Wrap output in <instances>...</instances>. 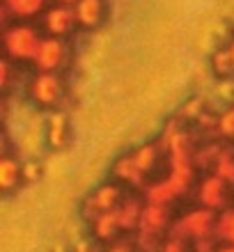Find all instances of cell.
<instances>
[{"label":"cell","mask_w":234,"mask_h":252,"mask_svg":"<svg viewBox=\"0 0 234 252\" xmlns=\"http://www.w3.org/2000/svg\"><path fill=\"white\" fill-rule=\"evenodd\" d=\"M44 30L34 28L28 21H14L5 28V37H2V46H5V58L12 60L14 64H33L34 55L39 51L41 41H44Z\"/></svg>","instance_id":"1"},{"label":"cell","mask_w":234,"mask_h":252,"mask_svg":"<svg viewBox=\"0 0 234 252\" xmlns=\"http://www.w3.org/2000/svg\"><path fill=\"white\" fill-rule=\"evenodd\" d=\"M67 94V83L60 73L34 71V76L28 80V96L34 106L46 108V110H58Z\"/></svg>","instance_id":"2"},{"label":"cell","mask_w":234,"mask_h":252,"mask_svg":"<svg viewBox=\"0 0 234 252\" xmlns=\"http://www.w3.org/2000/svg\"><path fill=\"white\" fill-rule=\"evenodd\" d=\"M78 28V19H76L74 7L67 5H51L41 16V30L46 37H55V39H67L69 34Z\"/></svg>","instance_id":"3"},{"label":"cell","mask_w":234,"mask_h":252,"mask_svg":"<svg viewBox=\"0 0 234 252\" xmlns=\"http://www.w3.org/2000/svg\"><path fill=\"white\" fill-rule=\"evenodd\" d=\"M69 58V48L65 39H55V37H44L39 51L34 55L33 66L34 71H46V73H60Z\"/></svg>","instance_id":"4"},{"label":"cell","mask_w":234,"mask_h":252,"mask_svg":"<svg viewBox=\"0 0 234 252\" xmlns=\"http://www.w3.org/2000/svg\"><path fill=\"white\" fill-rule=\"evenodd\" d=\"M230 195V184L218 174H209L200 181L198 186V202L200 206L209 209V211H218L225 206Z\"/></svg>","instance_id":"5"},{"label":"cell","mask_w":234,"mask_h":252,"mask_svg":"<svg viewBox=\"0 0 234 252\" xmlns=\"http://www.w3.org/2000/svg\"><path fill=\"white\" fill-rule=\"evenodd\" d=\"M46 145L53 152H62L71 145V122L62 110H51L46 120Z\"/></svg>","instance_id":"6"},{"label":"cell","mask_w":234,"mask_h":252,"mask_svg":"<svg viewBox=\"0 0 234 252\" xmlns=\"http://www.w3.org/2000/svg\"><path fill=\"white\" fill-rule=\"evenodd\" d=\"M26 181V163L9 152H2L0 158V190L5 195H12L16 188L23 186Z\"/></svg>","instance_id":"7"},{"label":"cell","mask_w":234,"mask_h":252,"mask_svg":"<svg viewBox=\"0 0 234 252\" xmlns=\"http://www.w3.org/2000/svg\"><path fill=\"white\" fill-rule=\"evenodd\" d=\"M78 28L83 30H94L106 19V2L103 0H78L74 7Z\"/></svg>","instance_id":"8"},{"label":"cell","mask_w":234,"mask_h":252,"mask_svg":"<svg viewBox=\"0 0 234 252\" xmlns=\"http://www.w3.org/2000/svg\"><path fill=\"white\" fill-rule=\"evenodd\" d=\"M124 202V195H122V188L117 184H106L94 190V195L90 197V204H94V218L101 216V213H110L117 211Z\"/></svg>","instance_id":"9"},{"label":"cell","mask_w":234,"mask_h":252,"mask_svg":"<svg viewBox=\"0 0 234 252\" xmlns=\"http://www.w3.org/2000/svg\"><path fill=\"white\" fill-rule=\"evenodd\" d=\"M48 9V0H5V12L12 14L14 21H30L34 16H44Z\"/></svg>","instance_id":"10"},{"label":"cell","mask_w":234,"mask_h":252,"mask_svg":"<svg viewBox=\"0 0 234 252\" xmlns=\"http://www.w3.org/2000/svg\"><path fill=\"white\" fill-rule=\"evenodd\" d=\"M211 69L218 78H230L234 76V64H232V55H230V48L223 46L218 48L214 55H211Z\"/></svg>","instance_id":"11"},{"label":"cell","mask_w":234,"mask_h":252,"mask_svg":"<svg viewBox=\"0 0 234 252\" xmlns=\"http://www.w3.org/2000/svg\"><path fill=\"white\" fill-rule=\"evenodd\" d=\"M131 158H134V163L142 170V174L152 172V167L159 163V152H156L154 145H142L140 149H135L134 154H131Z\"/></svg>","instance_id":"12"},{"label":"cell","mask_w":234,"mask_h":252,"mask_svg":"<svg viewBox=\"0 0 234 252\" xmlns=\"http://www.w3.org/2000/svg\"><path fill=\"white\" fill-rule=\"evenodd\" d=\"M216 236L225 241V246H234V209H228L218 216L216 222Z\"/></svg>","instance_id":"13"},{"label":"cell","mask_w":234,"mask_h":252,"mask_svg":"<svg viewBox=\"0 0 234 252\" xmlns=\"http://www.w3.org/2000/svg\"><path fill=\"white\" fill-rule=\"evenodd\" d=\"M216 128L225 140H234V108L225 110L216 122Z\"/></svg>","instance_id":"14"},{"label":"cell","mask_w":234,"mask_h":252,"mask_svg":"<svg viewBox=\"0 0 234 252\" xmlns=\"http://www.w3.org/2000/svg\"><path fill=\"white\" fill-rule=\"evenodd\" d=\"M14 69H19V64H14L12 60L2 58L0 73H2V90H5V92H9V87H12V71H14Z\"/></svg>","instance_id":"15"},{"label":"cell","mask_w":234,"mask_h":252,"mask_svg":"<svg viewBox=\"0 0 234 252\" xmlns=\"http://www.w3.org/2000/svg\"><path fill=\"white\" fill-rule=\"evenodd\" d=\"M55 5H67V7H76V2L78 0H53Z\"/></svg>","instance_id":"16"},{"label":"cell","mask_w":234,"mask_h":252,"mask_svg":"<svg viewBox=\"0 0 234 252\" xmlns=\"http://www.w3.org/2000/svg\"><path fill=\"white\" fill-rule=\"evenodd\" d=\"M228 48H230V55H232V64H234V39L228 44Z\"/></svg>","instance_id":"17"},{"label":"cell","mask_w":234,"mask_h":252,"mask_svg":"<svg viewBox=\"0 0 234 252\" xmlns=\"http://www.w3.org/2000/svg\"><path fill=\"white\" fill-rule=\"evenodd\" d=\"M232 108H234V106H232Z\"/></svg>","instance_id":"18"}]
</instances>
